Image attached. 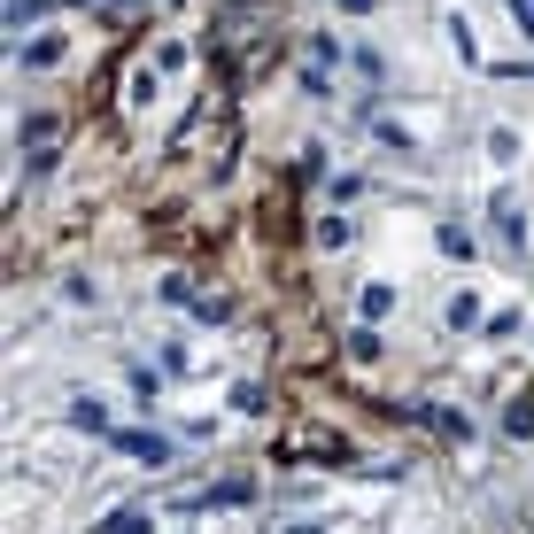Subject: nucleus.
<instances>
[{
	"mask_svg": "<svg viewBox=\"0 0 534 534\" xmlns=\"http://www.w3.org/2000/svg\"><path fill=\"white\" fill-rule=\"evenodd\" d=\"M124 449H132L140 465H171V442H163V434H124Z\"/></svg>",
	"mask_w": 534,
	"mask_h": 534,
	"instance_id": "1",
	"label": "nucleus"
},
{
	"mask_svg": "<svg viewBox=\"0 0 534 534\" xmlns=\"http://www.w3.org/2000/svg\"><path fill=\"white\" fill-rule=\"evenodd\" d=\"M101 534H155V527H148V511H109Z\"/></svg>",
	"mask_w": 534,
	"mask_h": 534,
	"instance_id": "2",
	"label": "nucleus"
},
{
	"mask_svg": "<svg viewBox=\"0 0 534 534\" xmlns=\"http://www.w3.org/2000/svg\"><path fill=\"white\" fill-rule=\"evenodd\" d=\"M47 16V0H8V31H24V24H39Z\"/></svg>",
	"mask_w": 534,
	"mask_h": 534,
	"instance_id": "3",
	"label": "nucleus"
},
{
	"mask_svg": "<svg viewBox=\"0 0 534 534\" xmlns=\"http://www.w3.org/2000/svg\"><path fill=\"white\" fill-rule=\"evenodd\" d=\"M287 534H326V527H310V519H302V527H287Z\"/></svg>",
	"mask_w": 534,
	"mask_h": 534,
	"instance_id": "6",
	"label": "nucleus"
},
{
	"mask_svg": "<svg viewBox=\"0 0 534 534\" xmlns=\"http://www.w3.org/2000/svg\"><path fill=\"white\" fill-rule=\"evenodd\" d=\"M341 8H349V16H372V8H380V0H341Z\"/></svg>",
	"mask_w": 534,
	"mask_h": 534,
	"instance_id": "5",
	"label": "nucleus"
},
{
	"mask_svg": "<svg viewBox=\"0 0 534 534\" xmlns=\"http://www.w3.org/2000/svg\"><path fill=\"white\" fill-rule=\"evenodd\" d=\"M24 62H31V70H47V62H62V47H55V39H31Z\"/></svg>",
	"mask_w": 534,
	"mask_h": 534,
	"instance_id": "4",
	"label": "nucleus"
}]
</instances>
